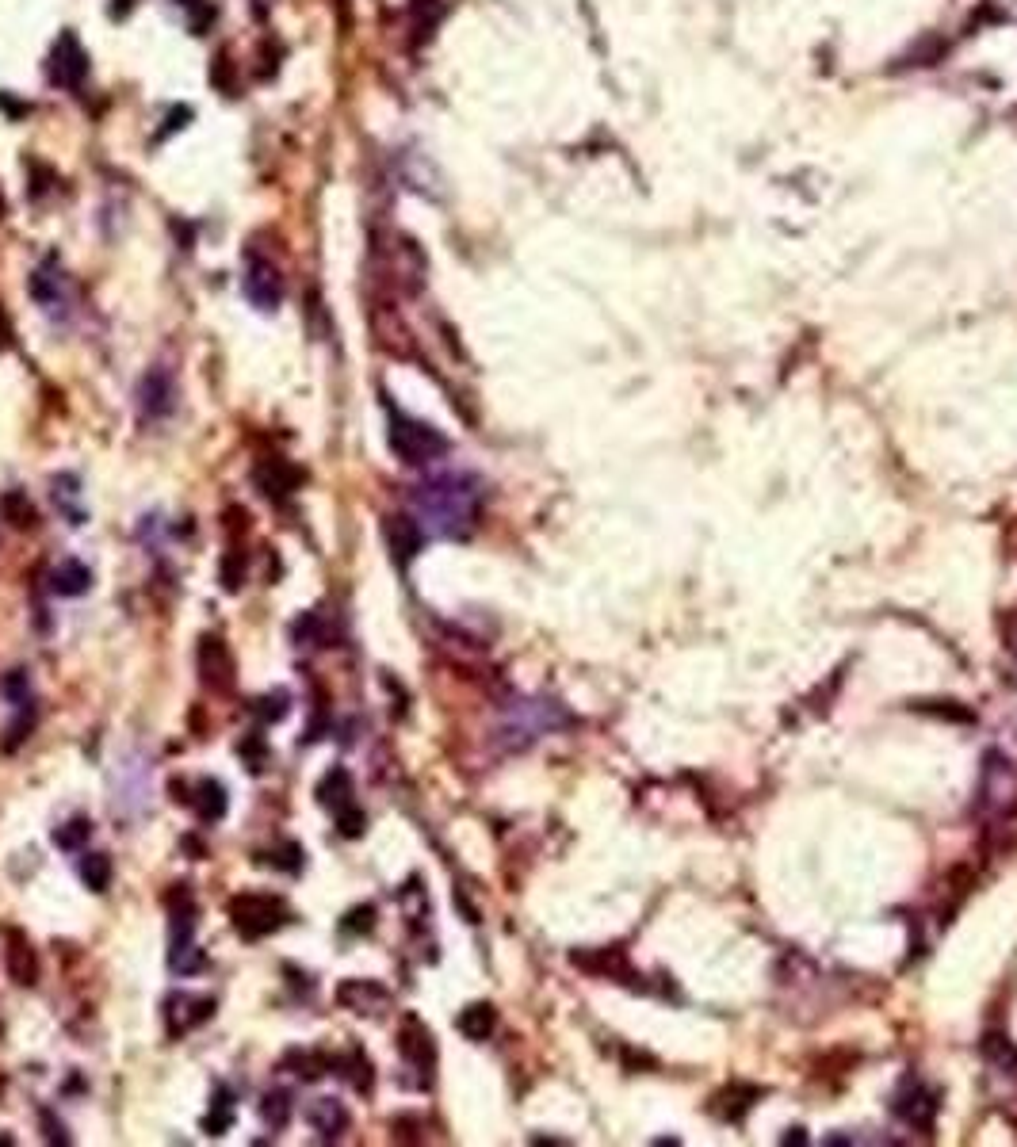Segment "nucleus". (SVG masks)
<instances>
[{"instance_id": "obj_1", "label": "nucleus", "mask_w": 1017, "mask_h": 1147, "mask_svg": "<svg viewBox=\"0 0 1017 1147\" xmlns=\"http://www.w3.org/2000/svg\"><path fill=\"white\" fill-rule=\"evenodd\" d=\"M413 509L425 536L467 540L478 524L482 486L475 475H436L413 490Z\"/></svg>"}, {"instance_id": "obj_2", "label": "nucleus", "mask_w": 1017, "mask_h": 1147, "mask_svg": "<svg viewBox=\"0 0 1017 1147\" xmlns=\"http://www.w3.org/2000/svg\"><path fill=\"white\" fill-rule=\"evenodd\" d=\"M390 448L402 463L421 467V463H433L448 452V436L425 421H413L406 413L390 410Z\"/></svg>"}, {"instance_id": "obj_3", "label": "nucleus", "mask_w": 1017, "mask_h": 1147, "mask_svg": "<svg viewBox=\"0 0 1017 1147\" xmlns=\"http://www.w3.org/2000/svg\"><path fill=\"white\" fill-rule=\"evenodd\" d=\"M230 918H234V930L241 937L257 941V937L280 930L287 922V907L276 895H238V899H230Z\"/></svg>"}, {"instance_id": "obj_4", "label": "nucleus", "mask_w": 1017, "mask_h": 1147, "mask_svg": "<svg viewBox=\"0 0 1017 1147\" xmlns=\"http://www.w3.org/2000/svg\"><path fill=\"white\" fill-rule=\"evenodd\" d=\"M241 295L249 299V303L257 306V310H276V306L283 303V276L280 268L272 264L268 257H260V253H245V272H241Z\"/></svg>"}, {"instance_id": "obj_5", "label": "nucleus", "mask_w": 1017, "mask_h": 1147, "mask_svg": "<svg viewBox=\"0 0 1017 1147\" xmlns=\"http://www.w3.org/2000/svg\"><path fill=\"white\" fill-rule=\"evenodd\" d=\"M199 681L218 696L234 693L238 666H234L230 647H226L218 635H203V639H199Z\"/></svg>"}, {"instance_id": "obj_6", "label": "nucleus", "mask_w": 1017, "mask_h": 1147, "mask_svg": "<svg viewBox=\"0 0 1017 1147\" xmlns=\"http://www.w3.org/2000/svg\"><path fill=\"white\" fill-rule=\"evenodd\" d=\"M50 85L58 88H69V92H77V88L85 85L88 77V54L81 50V43H77V35H69L65 31L62 39L54 43V50H50Z\"/></svg>"}, {"instance_id": "obj_7", "label": "nucleus", "mask_w": 1017, "mask_h": 1147, "mask_svg": "<svg viewBox=\"0 0 1017 1147\" xmlns=\"http://www.w3.org/2000/svg\"><path fill=\"white\" fill-rule=\"evenodd\" d=\"M891 1109H895V1113H899L907 1125L926 1128V1132H930L933 1117H937V1094H933L926 1083H918V1079H907V1083L899 1086V1094H895Z\"/></svg>"}, {"instance_id": "obj_8", "label": "nucleus", "mask_w": 1017, "mask_h": 1147, "mask_svg": "<svg viewBox=\"0 0 1017 1147\" xmlns=\"http://www.w3.org/2000/svg\"><path fill=\"white\" fill-rule=\"evenodd\" d=\"M398 1052H402V1060L410 1063L413 1071H421V1075L429 1079V1071L436 1067V1044H433V1033L425 1029V1021H417V1018L402 1021V1029H398Z\"/></svg>"}, {"instance_id": "obj_9", "label": "nucleus", "mask_w": 1017, "mask_h": 1147, "mask_svg": "<svg viewBox=\"0 0 1017 1147\" xmlns=\"http://www.w3.org/2000/svg\"><path fill=\"white\" fill-rule=\"evenodd\" d=\"M176 406V383L169 371L153 368L142 375V383H138V410H142V417H169Z\"/></svg>"}, {"instance_id": "obj_10", "label": "nucleus", "mask_w": 1017, "mask_h": 1147, "mask_svg": "<svg viewBox=\"0 0 1017 1147\" xmlns=\"http://www.w3.org/2000/svg\"><path fill=\"white\" fill-rule=\"evenodd\" d=\"M4 968H8V975H12V983H20V987H35V979H39V956H35V949H31L27 933H20V930L4 933Z\"/></svg>"}, {"instance_id": "obj_11", "label": "nucleus", "mask_w": 1017, "mask_h": 1147, "mask_svg": "<svg viewBox=\"0 0 1017 1147\" xmlns=\"http://www.w3.org/2000/svg\"><path fill=\"white\" fill-rule=\"evenodd\" d=\"M299 482H303V471L295 467V463H287V459H280V455H272V459H264L257 467V486L264 498H291L295 490H299Z\"/></svg>"}, {"instance_id": "obj_12", "label": "nucleus", "mask_w": 1017, "mask_h": 1147, "mask_svg": "<svg viewBox=\"0 0 1017 1147\" xmlns=\"http://www.w3.org/2000/svg\"><path fill=\"white\" fill-rule=\"evenodd\" d=\"M337 1002L345 1006V1010H352V1014H383L390 1006V995L387 987H379V983H371V979H345L341 987H337Z\"/></svg>"}, {"instance_id": "obj_13", "label": "nucleus", "mask_w": 1017, "mask_h": 1147, "mask_svg": "<svg viewBox=\"0 0 1017 1147\" xmlns=\"http://www.w3.org/2000/svg\"><path fill=\"white\" fill-rule=\"evenodd\" d=\"M387 543H390V555L398 559V566H406L425 547V532H421V524L413 517H406V513H394V517H387Z\"/></svg>"}, {"instance_id": "obj_14", "label": "nucleus", "mask_w": 1017, "mask_h": 1147, "mask_svg": "<svg viewBox=\"0 0 1017 1147\" xmlns=\"http://www.w3.org/2000/svg\"><path fill=\"white\" fill-rule=\"evenodd\" d=\"M211 1014H215V998L207 995H176L173 1002H169V1033H188V1029H195V1025H203V1021H211Z\"/></svg>"}, {"instance_id": "obj_15", "label": "nucleus", "mask_w": 1017, "mask_h": 1147, "mask_svg": "<svg viewBox=\"0 0 1017 1147\" xmlns=\"http://www.w3.org/2000/svg\"><path fill=\"white\" fill-rule=\"evenodd\" d=\"M46 585H50V593H58V597H81V593H88V585H92V570H88L85 563H77V559H62V563L46 574Z\"/></svg>"}, {"instance_id": "obj_16", "label": "nucleus", "mask_w": 1017, "mask_h": 1147, "mask_svg": "<svg viewBox=\"0 0 1017 1147\" xmlns=\"http://www.w3.org/2000/svg\"><path fill=\"white\" fill-rule=\"evenodd\" d=\"M306 1121L318 1128L322 1136H337V1132L348 1125V1113L337 1098H314V1102L306 1105Z\"/></svg>"}, {"instance_id": "obj_17", "label": "nucleus", "mask_w": 1017, "mask_h": 1147, "mask_svg": "<svg viewBox=\"0 0 1017 1147\" xmlns=\"http://www.w3.org/2000/svg\"><path fill=\"white\" fill-rule=\"evenodd\" d=\"M318 800H322L325 807H333V815L352 807V777H348V769L337 765V769L325 773L322 784H318Z\"/></svg>"}, {"instance_id": "obj_18", "label": "nucleus", "mask_w": 1017, "mask_h": 1147, "mask_svg": "<svg viewBox=\"0 0 1017 1147\" xmlns=\"http://www.w3.org/2000/svg\"><path fill=\"white\" fill-rule=\"evenodd\" d=\"M455 1025H459V1033L467 1040H490L494 1025H498V1014H494L490 1002H475V1006H467V1010L459 1014Z\"/></svg>"}, {"instance_id": "obj_19", "label": "nucleus", "mask_w": 1017, "mask_h": 1147, "mask_svg": "<svg viewBox=\"0 0 1017 1147\" xmlns=\"http://www.w3.org/2000/svg\"><path fill=\"white\" fill-rule=\"evenodd\" d=\"M192 807L199 811V819H203V823H218V819L226 815V788H222L218 780H199V788H195V796H192Z\"/></svg>"}, {"instance_id": "obj_20", "label": "nucleus", "mask_w": 1017, "mask_h": 1147, "mask_svg": "<svg viewBox=\"0 0 1017 1147\" xmlns=\"http://www.w3.org/2000/svg\"><path fill=\"white\" fill-rule=\"evenodd\" d=\"M0 517L8 520L12 528H20V532H27V528H35V524H39V513H35V505L27 501L23 490H8V494L0 498Z\"/></svg>"}, {"instance_id": "obj_21", "label": "nucleus", "mask_w": 1017, "mask_h": 1147, "mask_svg": "<svg viewBox=\"0 0 1017 1147\" xmlns=\"http://www.w3.org/2000/svg\"><path fill=\"white\" fill-rule=\"evenodd\" d=\"M31 295L46 306V310H58L62 306V272L54 268H39L35 280H31Z\"/></svg>"}, {"instance_id": "obj_22", "label": "nucleus", "mask_w": 1017, "mask_h": 1147, "mask_svg": "<svg viewBox=\"0 0 1017 1147\" xmlns=\"http://www.w3.org/2000/svg\"><path fill=\"white\" fill-rule=\"evenodd\" d=\"M983 1056L995 1063L1002 1075H1017V1048L1006 1037L991 1033V1037L983 1040Z\"/></svg>"}, {"instance_id": "obj_23", "label": "nucleus", "mask_w": 1017, "mask_h": 1147, "mask_svg": "<svg viewBox=\"0 0 1017 1147\" xmlns=\"http://www.w3.org/2000/svg\"><path fill=\"white\" fill-rule=\"evenodd\" d=\"M81 880H85L92 891H108L111 888V857L108 853H88L81 861Z\"/></svg>"}, {"instance_id": "obj_24", "label": "nucleus", "mask_w": 1017, "mask_h": 1147, "mask_svg": "<svg viewBox=\"0 0 1017 1147\" xmlns=\"http://www.w3.org/2000/svg\"><path fill=\"white\" fill-rule=\"evenodd\" d=\"M260 1117H264V1125H272L276 1132H280V1128L291 1121V1098L280 1094V1090H276V1094H268L264 1105H260Z\"/></svg>"}, {"instance_id": "obj_25", "label": "nucleus", "mask_w": 1017, "mask_h": 1147, "mask_svg": "<svg viewBox=\"0 0 1017 1147\" xmlns=\"http://www.w3.org/2000/svg\"><path fill=\"white\" fill-rule=\"evenodd\" d=\"M218 1109L215 1113H207V1121H203V1128L211 1132V1136H222L226 1128H230V1121H234V1105H230V1094L226 1090H218Z\"/></svg>"}, {"instance_id": "obj_26", "label": "nucleus", "mask_w": 1017, "mask_h": 1147, "mask_svg": "<svg viewBox=\"0 0 1017 1147\" xmlns=\"http://www.w3.org/2000/svg\"><path fill=\"white\" fill-rule=\"evenodd\" d=\"M88 834H92V823H88V819H73V823H65V826L54 830V842L62 845V849H77Z\"/></svg>"}, {"instance_id": "obj_27", "label": "nucleus", "mask_w": 1017, "mask_h": 1147, "mask_svg": "<svg viewBox=\"0 0 1017 1147\" xmlns=\"http://www.w3.org/2000/svg\"><path fill=\"white\" fill-rule=\"evenodd\" d=\"M287 704H291V696L276 689V693L260 696V700H257V712H260V719H264V723H280L283 715H287Z\"/></svg>"}, {"instance_id": "obj_28", "label": "nucleus", "mask_w": 1017, "mask_h": 1147, "mask_svg": "<svg viewBox=\"0 0 1017 1147\" xmlns=\"http://www.w3.org/2000/svg\"><path fill=\"white\" fill-rule=\"evenodd\" d=\"M337 826H341V834H345V838H364V830H368V815L352 803V807H345V811H337Z\"/></svg>"}, {"instance_id": "obj_29", "label": "nucleus", "mask_w": 1017, "mask_h": 1147, "mask_svg": "<svg viewBox=\"0 0 1017 1147\" xmlns=\"http://www.w3.org/2000/svg\"><path fill=\"white\" fill-rule=\"evenodd\" d=\"M241 578H245V555H241V551H230V555L222 559V585H226L230 593H238Z\"/></svg>"}, {"instance_id": "obj_30", "label": "nucleus", "mask_w": 1017, "mask_h": 1147, "mask_svg": "<svg viewBox=\"0 0 1017 1147\" xmlns=\"http://www.w3.org/2000/svg\"><path fill=\"white\" fill-rule=\"evenodd\" d=\"M348 1067H352V1071H345V1075L352 1079V1086H356V1090H371V1063H368V1056H364L360 1048H352V1056H348Z\"/></svg>"}, {"instance_id": "obj_31", "label": "nucleus", "mask_w": 1017, "mask_h": 1147, "mask_svg": "<svg viewBox=\"0 0 1017 1147\" xmlns=\"http://www.w3.org/2000/svg\"><path fill=\"white\" fill-rule=\"evenodd\" d=\"M291 1060L299 1063V1079H306V1083H314V1079H322L325 1075V1060L322 1056H314V1052H291Z\"/></svg>"}, {"instance_id": "obj_32", "label": "nucleus", "mask_w": 1017, "mask_h": 1147, "mask_svg": "<svg viewBox=\"0 0 1017 1147\" xmlns=\"http://www.w3.org/2000/svg\"><path fill=\"white\" fill-rule=\"evenodd\" d=\"M184 12H188V20H192L195 31H203L207 27V20H215V8H211V0H176Z\"/></svg>"}, {"instance_id": "obj_33", "label": "nucleus", "mask_w": 1017, "mask_h": 1147, "mask_svg": "<svg viewBox=\"0 0 1017 1147\" xmlns=\"http://www.w3.org/2000/svg\"><path fill=\"white\" fill-rule=\"evenodd\" d=\"M4 693L12 696V704H16V708H23V704H27V696H31V689H27V673L23 670L8 673V677H4Z\"/></svg>"}, {"instance_id": "obj_34", "label": "nucleus", "mask_w": 1017, "mask_h": 1147, "mask_svg": "<svg viewBox=\"0 0 1017 1147\" xmlns=\"http://www.w3.org/2000/svg\"><path fill=\"white\" fill-rule=\"evenodd\" d=\"M371 926H375V907H356L345 918V930L348 933H368Z\"/></svg>"}, {"instance_id": "obj_35", "label": "nucleus", "mask_w": 1017, "mask_h": 1147, "mask_svg": "<svg viewBox=\"0 0 1017 1147\" xmlns=\"http://www.w3.org/2000/svg\"><path fill=\"white\" fill-rule=\"evenodd\" d=\"M241 754H245V758L253 761V765H249V769H253V773H260V769H264V742H260V735H253V738H249V742H245V746H241Z\"/></svg>"}, {"instance_id": "obj_36", "label": "nucleus", "mask_w": 1017, "mask_h": 1147, "mask_svg": "<svg viewBox=\"0 0 1017 1147\" xmlns=\"http://www.w3.org/2000/svg\"><path fill=\"white\" fill-rule=\"evenodd\" d=\"M8 341V322H4V314H0V345Z\"/></svg>"}, {"instance_id": "obj_37", "label": "nucleus", "mask_w": 1017, "mask_h": 1147, "mask_svg": "<svg viewBox=\"0 0 1017 1147\" xmlns=\"http://www.w3.org/2000/svg\"><path fill=\"white\" fill-rule=\"evenodd\" d=\"M1010 650H1014V658H1017V635H1014V643H1010Z\"/></svg>"}]
</instances>
